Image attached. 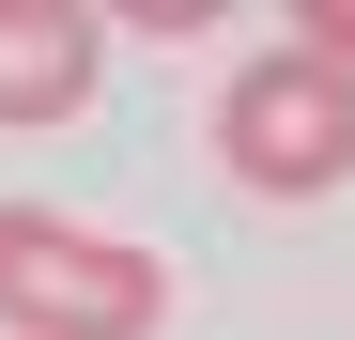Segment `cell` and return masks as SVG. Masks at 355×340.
I'll return each instance as SVG.
<instances>
[{"label":"cell","mask_w":355,"mask_h":340,"mask_svg":"<svg viewBox=\"0 0 355 340\" xmlns=\"http://www.w3.org/2000/svg\"><path fill=\"white\" fill-rule=\"evenodd\" d=\"M0 325L16 340H155L170 325V278H155V248L108 232V216L0 201Z\"/></svg>","instance_id":"cell-1"},{"label":"cell","mask_w":355,"mask_h":340,"mask_svg":"<svg viewBox=\"0 0 355 340\" xmlns=\"http://www.w3.org/2000/svg\"><path fill=\"white\" fill-rule=\"evenodd\" d=\"M93 78H108V16H78V0H0V139L78 124Z\"/></svg>","instance_id":"cell-3"},{"label":"cell","mask_w":355,"mask_h":340,"mask_svg":"<svg viewBox=\"0 0 355 340\" xmlns=\"http://www.w3.org/2000/svg\"><path fill=\"white\" fill-rule=\"evenodd\" d=\"M216 170L248 201H324V186H355V78L340 62H309V46H248V62L216 78Z\"/></svg>","instance_id":"cell-2"},{"label":"cell","mask_w":355,"mask_h":340,"mask_svg":"<svg viewBox=\"0 0 355 340\" xmlns=\"http://www.w3.org/2000/svg\"><path fill=\"white\" fill-rule=\"evenodd\" d=\"M278 46H309V62L355 78V0H293V31H278Z\"/></svg>","instance_id":"cell-4"}]
</instances>
